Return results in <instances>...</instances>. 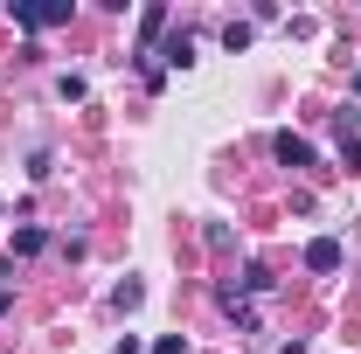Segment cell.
Instances as JSON below:
<instances>
[{
	"instance_id": "obj_11",
	"label": "cell",
	"mask_w": 361,
	"mask_h": 354,
	"mask_svg": "<svg viewBox=\"0 0 361 354\" xmlns=\"http://www.w3.org/2000/svg\"><path fill=\"white\" fill-rule=\"evenodd\" d=\"M0 312H7V285H0Z\"/></svg>"
},
{
	"instance_id": "obj_7",
	"label": "cell",
	"mask_w": 361,
	"mask_h": 354,
	"mask_svg": "<svg viewBox=\"0 0 361 354\" xmlns=\"http://www.w3.org/2000/svg\"><path fill=\"white\" fill-rule=\"evenodd\" d=\"M42 243H49L42 229H14V257H35V250H42Z\"/></svg>"
},
{
	"instance_id": "obj_10",
	"label": "cell",
	"mask_w": 361,
	"mask_h": 354,
	"mask_svg": "<svg viewBox=\"0 0 361 354\" xmlns=\"http://www.w3.org/2000/svg\"><path fill=\"white\" fill-rule=\"evenodd\" d=\"M278 354H306V341H285V348H278Z\"/></svg>"
},
{
	"instance_id": "obj_3",
	"label": "cell",
	"mask_w": 361,
	"mask_h": 354,
	"mask_svg": "<svg viewBox=\"0 0 361 354\" xmlns=\"http://www.w3.org/2000/svg\"><path fill=\"white\" fill-rule=\"evenodd\" d=\"M271 153H278L285 167H313V139H299V133H278V139H271Z\"/></svg>"
},
{
	"instance_id": "obj_9",
	"label": "cell",
	"mask_w": 361,
	"mask_h": 354,
	"mask_svg": "<svg viewBox=\"0 0 361 354\" xmlns=\"http://www.w3.org/2000/svg\"><path fill=\"white\" fill-rule=\"evenodd\" d=\"M153 354H188V341H180V334H160V348Z\"/></svg>"
},
{
	"instance_id": "obj_5",
	"label": "cell",
	"mask_w": 361,
	"mask_h": 354,
	"mask_svg": "<svg viewBox=\"0 0 361 354\" xmlns=\"http://www.w3.org/2000/svg\"><path fill=\"white\" fill-rule=\"evenodd\" d=\"M139 299H146V285H139V278H126V285L111 292V306H118V312H139Z\"/></svg>"
},
{
	"instance_id": "obj_2",
	"label": "cell",
	"mask_w": 361,
	"mask_h": 354,
	"mask_svg": "<svg viewBox=\"0 0 361 354\" xmlns=\"http://www.w3.org/2000/svg\"><path fill=\"white\" fill-rule=\"evenodd\" d=\"M21 28H63L70 21V0H42V7H14Z\"/></svg>"
},
{
	"instance_id": "obj_4",
	"label": "cell",
	"mask_w": 361,
	"mask_h": 354,
	"mask_svg": "<svg viewBox=\"0 0 361 354\" xmlns=\"http://www.w3.org/2000/svg\"><path fill=\"white\" fill-rule=\"evenodd\" d=\"M160 28H167V7H160V0H153V7H146V14H139V56H146V49L160 42Z\"/></svg>"
},
{
	"instance_id": "obj_6",
	"label": "cell",
	"mask_w": 361,
	"mask_h": 354,
	"mask_svg": "<svg viewBox=\"0 0 361 354\" xmlns=\"http://www.w3.org/2000/svg\"><path fill=\"white\" fill-rule=\"evenodd\" d=\"M160 56H167V63H174V70H188V63H195V42H188V35H174V42L160 49Z\"/></svg>"
},
{
	"instance_id": "obj_1",
	"label": "cell",
	"mask_w": 361,
	"mask_h": 354,
	"mask_svg": "<svg viewBox=\"0 0 361 354\" xmlns=\"http://www.w3.org/2000/svg\"><path fill=\"white\" fill-rule=\"evenodd\" d=\"M341 264H348V250H341V236H313V243H306V271H319V278H334Z\"/></svg>"
},
{
	"instance_id": "obj_8",
	"label": "cell",
	"mask_w": 361,
	"mask_h": 354,
	"mask_svg": "<svg viewBox=\"0 0 361 354\" xmlns=\"http://www.w3.org/2000/svg\"><path fill=\"white\" fill-rule=\"evenodd\" d=\"M236 285H243V292H271V271H264V264H250L243 278H236Z\"/></svg>"
}]
</instances>
